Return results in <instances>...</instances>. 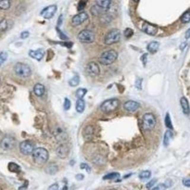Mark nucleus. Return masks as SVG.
<instances>
[{
    "mask_svg": "<svg viewBox=\"0 0 190 190\" xmlns=\"http://www.w3.org/2000/svg\"><path fill=\"white\" fill-rule=\"evenodd\" d=\"M117 57H118V53L115 52L114 50H106V52H104L100 55L99 62L102 65H104V66H108V65H111L116 61Z\"/></svg>",
    "mask_w": 190,
    "mask_h": 190,
    "instance_id": "1",
    "label": "nucleus"
},
{
    "mask_svg": "<svg viewBox=\"0 0 190 190\" xmlns=\"http://www.w3.org/2000/svg\"><path fill=\"white\" fill-rule=\"evenodd\" d=\"M31 156L36 164L42 165L47 163V161L49 159V152L47 151V149H45L43 147H37L34 149V151L32 152Z\"/></svg>",
    "mask_w": 190,
    "mask_h": 190,
    "instance_id": "2",
    "label": "nucleus"
},
{
    "mask_svg": "<svg viewBox=\"0 0 190 190\" xmlns=\"http://www.w3.org/2000/svg\"><path fill=\"white\" fill-rule=\"evenodd\" d=\"M13 71L17 76L23 77V78H28L31 75V68L29 65L25 63L18 62L13 67Z\"/></svg>",
    "mask_w": 190,
    "mask_h": 190,
    "instance_id": "3",
    "label": "nucleus"
},
{
    "mask_svg": "<svg viewBox=\"0 0 190 190\" xmlns=\"http://www.w3.org/2000/svg\"><path fill=\"white\" fill-rule=\"evenodd\" d=\"M120 105V101L118 99H108L105 101L101 105V110L105 113H110L112 111L116 110Z\"/></svg>",
    "mask_w": 190,
    "mask_h": 190,
    "instance_id": "4",
    "label": "nucleus"
},
{
    "mask_svg": "<svg viewBox=\"0 0 190 190\" xmlns=\"http://www.w3.org/2000/svg\"><path fill=\"white\" fill-rule=\"evenodd\" d=\"M142 124H143V128L145 129V130H151L156 124V118L154 116V114H152L150 112L146 113L142 118Z\"/></svg>",
    "mask_w": 190,
    "mask_h": 190,
    "instance_id": "5",
    "label": "nucleus"
},
{
    "mask_svg": "<svg viewBox=\"0 0 190 190\" xmlns=\"http://www.w3.org/2000/svg\"><path fill=\"white\" fill-rule=\"evenodd\" d=\"M121 39V33L116 29L110 30L105 36V44L106 45H112L120 41Z\"/></svg>",
    "mask_w": 190,
    "mask_h": 190,
    "instance_id": "6",
    "label": "nucleus"
},
{
    "mask_svg": "<svg viewBox=\"0 0 190 190\" xmlns=\"http://www.w3.org/2000/svg\"><path fill=\"white\" fill-rule=\"evenodd\" d=\"M78 40L82 43L90 44L92 43L95 39V34L92 31L90 30H83L78 33Z\"/></svg>",
    "mask_w": 190,
    "mask_h": 190,
    "instance_id": "7",
    "label": "nucleus"
},
{
    "mask_svg": "<svg viewBox=\"0 0 190 190\" xmlns=\"http://www.w3.org/2000/svg\"><path fill=\"white\" fill-rule=\"evenodd\" d=\"M34 145L31 141H23L19 145V150L24 155H31L34 151Z\"/></svg>",
    "mask_w": 190,
    "mask_h": 190,
    "instance_id": "8",
    "label": "nucleus"
},
{
    "mask_svg": "<svg viewBox=\"0 0 190 190\" xmlns=\"http://www.w3.org/2000/svg\"><path fill=\"white\" fill-rule=\"evenodd\" d=\"M16 140L12 136H6L1 141V147L4 150H11L15 146Z\"/></svg>",
    "mask_w": 190,
    "mask_h": 190,
    "instance_id": "9",
    "label": "nucleus"
},
{
    "mask_svg": "<svg viewBox=\"0 0 190 190\" xmlns=\"http://www.w3.org/2000/svg\"><path fill=\"white\" fill-rule=\"evenodd\" d=\"M87 18H89L87 13L83 12L78 13V15H74L71 19V23H72L73 26H79V25L83 24L85 21H87Z\"/></svg>",
    "mask_w": 190,
    "mask_h": 190,
    "instance_id": "10",
    "label": "nucleus"
},
{
    "mask_svg": "<svg viewBox=\"0 0 190 190\" xmlns=\"http://www.w3.org/2000/svg\"><path fill=\"white\" fill-rule=\"evenodd\" d=\"M53 135H54V138L56 139V141L59 142V143H65L67 141L68 139V135L67 133L65 132V130L61 127H56L53 130Z\"/></svg>",
    "mask_w": 190,
    "mask_h": 190,
    "instance_id": "11",
    "label": "nucleus"
},
{
    "mask_svg": "<svg viewBox=\"0 0 190 190\" xmlns=\"http://www.w3.org/2000/svg\"><path fill=\"white\" fill-rule=\"evenodd\" d=\"M87 72L90 76H98L100 74L99 65L95 62H90L87 66Z\"/></svg>",
    "mask_w": 190,
    "mask_h": 190,
    "instance_id": "12",
    "label": "nucleus"
},
{
    "mask_svg": "<svg viewBox=\"0 0 190 190\" xmlns=\"http://www.w3.org/2000/svg\"><path fill=\"white\" fill-rule=\"evenodd\" d=\"M57 10V7L55 5H50L47 8H45L44 10L41 12V15L43 17H45L46 19H50L56 12Z\"/></svg>",
    "mask_w": 190,
    "mask_h": 190,
    "instance_id": "13",
    "label": "nucleus"
},
{
    "mask_svg": "<svg viewBox=\"0 0 190 190\" xmlns=\"http://www.w3.org/2000/svg\"><path fill=\"white\" fill-rule=\"evenodd\" d=\"M68 153H69L68 146L67 145H65V143H61V145L56 148V154L59 158H61V159L67 158Z\"/></svg>",
    "mask_w": 190,
    "mask_h": 190,
    "instance_id": "14",
    "label": "nucleus"
},
{
    "mask_svg": "<svg viewBox=\"0 0 190 190\" xmlns=\"http://www.w3.org/2000/svg\"><path fill=\"white\" fill-rule=\"evenodd\" d=\"M95 133V129L92 126H87L84 130H83V138L85 139L86 141H90L94 136Z\"/></svg>",
    "mask_w": 190,
    "mask_h": 190,
    "instance_id": "15",
    "label": "nucleus"
},
{
    "mask_svg": "<svg viewBox=\"0 0 190 190\" xmlns=\"http://www.w3.org/2000/svg\"><path fill=\"white\" fill-rule=\"evenodd\" d=\"M123 106L127 111H128V112H134V111H136L139 108L140 104L137 103L135 101H127V102H124Z\"/></svg>",
    "mask_w": 190,
    "mask_h": 190,
    "instance_id": "16",
    "label": "nucleus"
},
{
    "mask_svg": "<svg viewBox=\"0 0 190 190\" xmlns=\"http://www.w3.org/2000/svg\"><path fill=\"white\" fill-rule=\"evenodd\" d=\"M143 31L146 32L148 35H155L157 33V31H158V28L154 25L149 24V23H145L143 28Z\"/></svg>",
    "mask_w": 190,
    "mask_h": 190,
    "instance_id": "17",
    "label": "nucleus"
},
{
    "mask_svg": "<svg viewBox=\"0 0 190 190\" xmlns=\"http://www.w3.org/2000/svg\"><path fill=\"white\" fill-rule=\"evenodd\" d=\"M30 56H31L32 58H34L36 60L40 61L41 59L43 58L44 56V50L42 49H39V50H30Z\"/></svg>",
    "mask_w": 190,
    "mask_h": 190,
    "instance_id": "18",
    "label": "nucleus"
},
{
    "mask_svg": "<svg viewBox=\"0 0 190 190\" xmlns=\"http://www.w3.org/2000/svg\"><path fill=\"white\" fill-rule=\"evenodd\" d=\"M181 106H182V109H183V112L185 115H189L190 113V106L188 104V101L185 97H182L181 98Z\"/></svg>",
    "mask_w": 190,
    "mask_h": 190,
    "instance_id": "19",
    "label": "nucleus"
},
{
    "mask_svg": "<svg viewBox=\"0 0 190 190\" xmlns=\"http://www.w3.org/2000/svg\"><path fill=\"white\" fill-rule=\"evenodd\" d=\"M45 87L42 85V84H36L33 87V92H34V94L36 96H38V97H41V96H43L44 93H45Z\"/></svg>",
    "mask_w": 190,
    "mask_h": 190,
    "instance_id": "20",
    "label": "nucleus"
},
{
    "mask_svg": "<svg viewBox=\"0 0 190 190\" xmlns=\"http://www.w3.org/2000/svg\"><path fill=\"white\" fill-rule=\"evenodd\" d=\"M159 47H160L159 42H157V41H152V42H150L147 45V50L150 53H155V52H157V50H159Z\"/></svg>",
    "mask_w": 190,
    "mask_h": 190,
    "instance_id": "21",
    "label": "nucleus"
},
{
    "mask_svg": "<svg viewBox=\"0 0 190 190\" xmlns=\"http://www.w3.org/2000/svg\"><path fill=\"white\" fill-rule=\"evenodd\" d=\"M110 4H111L110 0H100V1H96V5L104 11L108 10L110 6Z\"/></svg>",
    "mask_w": 190,
    "mask_h": 190,
    "instance_id": "22",
    "label": "nucleus"
},
{
    "mask_svg": "<svg viewBox=\"0 0 190 190\" xmlns=\"http://www.w3.org/2000/svg\"><path fill=\"white\" fill-rule=\"evenodd\" d=\"M85 106H86V104H85L84 100H83V99H78L77 103H76V106H75L77 112L82 113L83 111L85 110Z\"/></svg>",
    "mask_w": 190,
    "mask_h": 190,
    "instance_id": "23",
    "label": "nucleus"
},
{
    "mask_svg": "<svg viewBox=\"0 0 190 190\" xmlns=\"http://www.w3.org/2000/svg\"><path fill=\"white\" fill-rule=\"evenodd\" d=\"M171 131H172V130H167L165 133V138H164L165 146H168V143L170 142V139L172 138V136H173V134H172V132H171Z\"/></svg>",
    "mask_w": 190,
    "mask_h": 190,
    "instance_id": "24",
    "label": "nucleus"
},
{
    "mask_svg": "<svg viewBox=\"0 0 190 190\" xmlns=\"http://www.w3.org/2000/svg\"><path fill=\"white\" fill-rule=\"evenodd\" d=\"M80 82V78L78 75H74L71 80L68 81V85L71 87H76L77 85H79Z\"/></svg>",
    "mask_w": 190,
    "mask_h": 190,
    "instance_id": "25",
    "label": "nucleus"
},
{
    "mask_svg": "<svg viewBox=\"0 0 190 190\" xmlns=\"http://www.w3.org/2000/svg\"><path fill=\"white\" fill-rule=\"evenodd\" d=\"M9 23H10V21H9L8 19L1 20V22H0V31H3V32L6 31L9 29Z\"/></svg>",
    "mask_w": 190,
    "mask_h": 190,
    "instance_id": "26",
    "label": "nucleus"
},
{
    "mask_svg": "<svg viewBox=\"0 0 190 190\" xmlns=\"http://www.w3.org/2000/svg\"><path fill=\"white\" fill-rule=\"evenodd\" d=\"M57 165H55L53 164H50L47 166V168H46V171L49 173V174H54V173H56L57 172Z\"/></svg>",
    "mask_w": 190,
    "mask_h": 190,
    "instance_id": "27",
    "label": "nucleus"
},
{
    "mask_svg": "<svg viewBox=\"0 0 190 190\" xmlns=\"http://www.w3.org/2000/svg\"><path fill=\"white\" fill-rule=\"evenodd\" d=\"M151 176V172L149 170H145V171H142V172L139 174V178L141 180L145 181V180H147L148 178H150Z\"/></svg>",
    "mask_w": 190,
    "mask_h": 190,
    "instance_id": "28",
    "label": "nucleus"
},
{
    "mask_svg": "<svg viewBox=\"0 0 190 190\" xmlns=\"http://www.w3.org/2000/svg\"><path fill=\"white\" fill-rule=\"evenodd\" d=\"M165 121V126H166V127H167V128L169 129V130H173V124H172V122H171L169 113H166Z\"/></svg>",
    "mask_w": 190,
    "mask_h": 190,
    "instance_id": "29",
    "label": "nucleus"
},
{
    "mask_svg": "<svg viewBox=\"0 0 190 190\" xmlns=\"http://www.w3.org/2000/svg\"><path fill=\"white\" fill-rule=\"evenodd\" d=\"M87 90L86 89H78L76 90V97L78 99H82L84 98V96L87 94Z\"/></svg>",
    "mask_w": 190,
    "mask_h": 190,
    "instance_id": "30",
    "label": "nucleus"
},
{
    "mask_svg": "<svg viewBox=\"0 0 190 190\" xmlns=\"http://www.w3.org/2000/svg\"><path fill=\"white\" fill-rule=\"evenodd\" d=\"M183 23H188L190 22V11L185 12L183 15H182V18H181Z\"/></svg>",
    "mask_w": 190,
    "mask_h": 190,
    "instance_id": "31",
    "label": "nucleus"
},
{
    "mask_svg": "<svg viewBox=\"0 0 190 190\" xmlns=\"http://www.w3.org/2000/svg\"><path fill=\"white\" fill-rule=\"evenodd\" d=\"M9 169H10L11 171H12V172H18V171L20 170L19 166H18L15 163H10V164H9Z\"/></svg>",
    "mask_w": 190,
    "mask_h": 190,
    "instance_id": "32",
    "label": "nucleus"
},
{
    "mask_svg": "<svg viewBox=\"0 0 190 190\" xmlns=\"http://www.w3.org/2000/svg\"><path fill=\"white\" fill-rule=\"evenodd\" d=\"M119 177L118 173H109L108 175H106L104 177V180H115L116 178Z\"/></svg>",
    "mask_w": 190,
    "mask_h": 190,
    "instance_id": "33",
    "label": "nucleus"
},
{
    "mask_svg": "<svg viewBox=\"0 0 190 190\" xmlns=\"http://www.w3.org/2000/svg\"><path fill=\"white\" fill-rule=\"evenodd\" d=\"M11 6V2L10 1H1L0 2V8L2 10H7Z\"/></svg>",
    "mask_w": 190,
    "mask_h": 190,
    "instance_id": "34",
    "label": "nucleus"
},
{
    "mask_svg": "<svg viewBox=\"0 0 190 190\" xmlns=\"http://www.w3.org/2000/svg\"><path fill=\"white\" fill-rule=\"evenodd\" d=\"M7 58H8V54L6 52H2L1 53H0V63H1V65L4 64V62L6 61Z\"/></svg>",
    "mask_w": 190,
    "mask_h": 190,
    "instance_id": "35",
    "label": "nucleus"
},
{
    "mask_svg": "<svg viewBox=\"0 0 190 190\" xmlns=\"http://www.w3.org/2000/svg\"><path fill=\"white\" fill-rule=\"evenodd\" d=\"M124 36L127 37V38H129V37H131L133 35V31L131 29H127L126 31H124Z\"/></svg>",
    "mask_w": 190,
    "mask_h": 190,
    "instance_id": "36",
    "label": "nucleus"
},
{
    "mask_svg": "<svg viewBox=\"0 0 190 190\" xmlns=\"http://www.w3.org/2000/svg\"><path fill=\"white\" fill-rule=\"evenodd\" d=\"M71 108V101H69L68 98H65V102H64V108L68 110Z\"/></svg>",
    "mask_w": 190,
    "mask_h": 190,
    "instance_id": "37",
    "label": "nucleus"
},
{
    "mask_svg": "<svg viewBox=\"0 0 190 190\" xmlns=\"http://www.w3.org/2000/svg\"><path fill=\"white\" fill-rule=\"evenodd\" d=\"M85 6H86V2H84V1H80L79 3H78V5H77V10L81 12L82 10H84Z\"/></svg>",
    "mask_w": 190,
    "mask_h": 190,
    "instance_id": "38",
    "label": "nucleus"
},
{
    "mask_svg": "<svg viewBox=\"0 0 190 190\" xmlns=\"http://www.w3.org/2000/svg\"><path fill=\"white\" fill-rule=\"evenodd\" d=\"M165 188H166L165 184L161 183L159 185H157V186H155L154 188H152V190H165Z\"/></svg>",
    "mask_w": 190,
    "mask_h": 190,
    "instance_id": "39",
    "label": "nucleus"
},
{
    "mask_svg": "<svg viewBox=\"0 0 190 190\" xmlns=\"http://www.w3.org/2000/svg\"><path fill=\"white\" fill-rule=\"evenodd\" d=\"M80 166H81L82 169H86V170L87 171V172H90V165H87V164H81Z\"/></svg>",
    "mask_w": 190,
    "mask_h": 190,
    "instance_id": "40",
    "label": "nucleus"
},
{
    "mask_svg": "<svg viewBox=\"0 0 190 190\" xmlns=\"http://www.w3.org/2000/svg\"><path fill=\"white\" fill-rule=\"evenodd\" d=\"M29 35H30V32L29 31H23L22 33H21V38L22 39H26V38H28V37H29Z\"/></svg>",
    "mask_w": 190,
    "mask_h": 190,
    "instance_id": "41",
    "label": "nucleus"
},
{
    "mask_svg": "<svg viewBox=\"0 0 190 190\" xmlns=\"http://www.w3.org/2000/svg\"><path fill=\"white\" fill-rule=\"evenodd\" d=\"M156 181H157L156 179H153V180H152V181H150V182H149V183H148L146 184V187H147V188H150V187L152 186V185H154V184H155V183H156Z\"/></svg>",
    "mask_w": 190,
    "mask_h": 190,
    "instance_id": "42",
    "label": "nucleus"
},
{
    "mask_svg": "<svg viewBox=\"0 0 190 190\" xmlns=\"http://www.w3.org/2000/svg\"><path fill=\"white\" fill-rule=\"evenodd\" d=\"M49 190H58V184H57V183L52 184V185H50V186L49 187Z\"/></svg>",
    "mask_w": 190,
    "mask_h": 190,
    "instance_id": "43",
    "label": "nucleus"
},
{
    "mask_svg": "<svg viewBox=\"0 0 190 190\" xmlns=\"http://www.w3.org/2000/svg\"><path fill=\"white\" fill-rule=\"evenodd\" d=\"M183 183L184 186H186V187H190V180H183Z\"/></svg>",
    "mask_w": 190,
    "mask_h": 190,
    "instance_id": "44",
    "label": "nucleus"
},
{
    "mask_svg": "<svg viewBox=\"0 0 190 190\" xmlns=\"http://www.w3.org/2000/svg\"><path fill=\"white\" fill-rule=\"evenodd\" d=\"M142 79H138V81L136 82V87H138L139 90H141L142 89Z\"/></svg>",
    "mask_w": 190,
    "mask_h": 190,
    "instance_id": "45",
    "label": "nucleus"
},
{
    "mask_svg": "<svg viewBox=\"0 0 190 190\" xmlns=\"http://www.w3.org/2000/svg\"><path fill=\"white\" fill-rule=\"evenodd\" d=\"M56 30H57V31H58V33H59V35L62 37V39H67V36H66V35H64V34H63V32H61V31H60V30L58 29V28H57V29H56Z\"/></svg>",
    "mask_w": 190,
    "mask_h": 190,
    "instance_id": "46",
    "label": "nucleus"
},
{
    "mask_svg": "<svg viewBox=\"0 0 190 190\" xmlns=\"http://www.w3.org/2000/svg\"><path fill=\"white\" fill-rule=\"evenodd\" d=\"M189 37H190V29H189V30L186 31V33H185V38H186V39H188Z\"/></svg>",
    "mask_w": 190,
    "mask_h": 190,
    "instance_id": "47",
    "label": "nucleus"
},
{
    "mask_svg": "<svg viewBox=\"0 0 190 190\" xmlns=\"http://www.w3.org/2000/svg\"><path fill=\"white\" fill-rule=\"evenodd\" d=\"M83 178H84V176L81 175V174H78V175L76 176V179H77V180H82Z\"/></svg>",
    "mask_w": 190,
    "mask_h": 190,
    "instance_id": "48",
    "label": "nucleus"
},
{
    "mask_svg": "<svg viewBox=\"0 0 190 190\" xmlns=\"http://www.w3.org/2000/svg\"><path fill=\"white\" fill-rule=\"evenodd\" d=\"M61 21H62V16H60L59 17V21H58V25L61 24Z\"/></svg>",
    "mask_w": 190,
    "mask_h": 190,
    "instance_id": "49",
    "label": "nucleus"
},
{
    "mask_svg": "<svg viewBox=\"0 0 190 190\" xmlns=\"http://www.w3.org/2000/svg\"><path fill=\"white\" fill-rule=\"evenodd\" d=\"M62 190H68V186H67V185H65V186H64V188H63Z\"/></svg>",
    "mask_w": 190,
    "mask_h": 190,
    "instance_id": "50",
    "label": "nucleus"
},
{
    "mask_svg": "<svg viewBox=\"0 0 190 190\" xmlns=\"http://www.w3.org/2000/svg\"><path fill=\"white\" fill-rule=\"evenodd\" d=\"M110 190H116V189H110Z\"/></svg>",
    "mask_w": 190,
    "mask_h": 190,
    "instance_id": "51",
    "label": "nucleus"
}]
</instances>
